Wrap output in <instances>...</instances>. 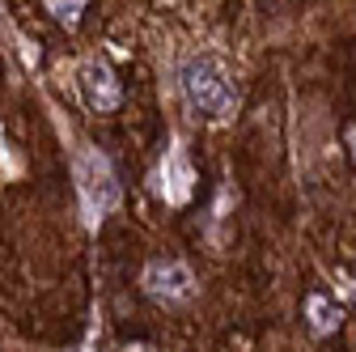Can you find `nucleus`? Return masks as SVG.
Masks as SVG:
<instances>
[{
	"mask_svg": "<svg viewBox=\"0 0 356 352\" xmlns=\"http://www.w3.org/2000/svg\"><path fill=\"white\" fill-rule=\"evenodd\" d=\"M183 98L191 102V111H200L208 119H220L234 106V85H229L225 68L216 60L195 56V60L183 64Z\"/></svg>",
	"mask_w": 356,
	"mask_h": 352,
	"instance_id": "f257e3e1",
	"label": "nucleus"
},
{
	"mask_svg": "<svg viewBox=\"0 0 356 352\" xmlns=\"http://www.w3.org/2000/svg\"><path fill=\"white\" fill-rule=\"evenodd\" d=\"M145 289L161 301H183V297H191V272L183 263H153L145 272Z\"/></svg>",
	"mask_w": 356,
	"mask_h": 352,
	"instance_id": "f03ea898",
	"label": "nucleus"
},
{
	"mask_svg": "<svg viewBox=\"0 0 356 352\" xmlns=\"http://www.w3.org/2000/svg\"><path fill=\"white\" fill-rule=\"evenodd\" d=\"M81 77H85L81 85H85L89 106H98V111H115V106H119L123 90H119V81H115V72H111L106 64H85Z\"/></svg>",
	"mask_w": 356,
	"mask_h": 352,
	"instance_id": "7ed1b4c3",
	"label": "nucleus"
},
{
	"mask_svg": "<svg viewBox=\"0 0 356 352\" xmlns=\"http://www.w3.org/2000/svg\"><path fill=\"white\" fill-rule=\"evenodd\" d=\"M94 187L106 195V204H115V179H111V166H106L102 157H85V161H81V191H85V200L94 195Z\"/></svg>",
	"mask_w": 356,
	"mask_h": 352,
	"instance_id": "20e7f679",
	"label": "nucleus"
},
{
	"mask_svg": "<svg viewBox=\"0 0 356 352\" xmlns=\"http://www.w3.org/2000/svg\"><path fill=\"white\" fill-rule=\"evenodd\" d=\"M309 314H314V331H331V327H339V310H335L327 297H309Z\"/></svg>",
	"mask_w": 356,
	"mask_h": 352,
	"instance_id": "39448f33",
	"label": "nucleus"
},
{
	"mask_svg": "<svg viewBox=\"0 0 356 352\" xmlns=\"http://www.w3.org/2000/svg\"><path fill=\"white\" fill-rule=\"evenodd\" d=\"M352 145H356V131H352Z\"/></svg>",
	"mask_w": 356,
	"mask_h": 352,
	"instance_id": "423d86ee",
	"label": "nucleus"
}]
</instances>
